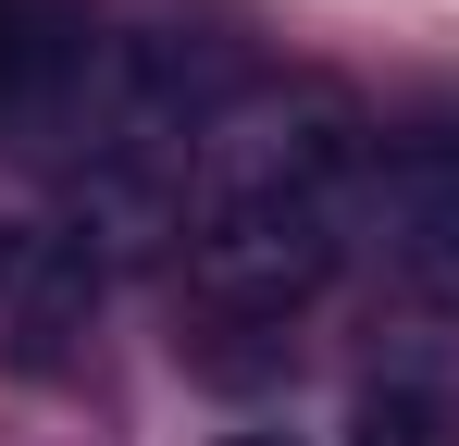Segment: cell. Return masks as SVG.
<instances>
[{"mask_svg":"<svg viewBox=\"0 0 459 446\" xmlns=\"http://www.w3.org/2000/svg\"><path fill=\"white\" fill-rule=\"evenodd\" d=\"M373 186V124L348 87H248L186 161V223H348Z\"/></svg>","mask_w":459,"mask_h":446,"instance_id":"cell-1","label":"cell"},{"mask_svg":"<svg viewBox=\"0 0 459 446\" xmlns=\"http://www.w3.org/2000/svg\"><path fill=\"white\" fill-rule=\"evenodd\" d=\"M100 87V38L87 0H0V149H50L87 124Z\"/></svg>","mask_w":459,"mask_h":446,"instance_id":"cell-2","label":"cell"},{"mask_svg":"<svg viewBox=\"0 0 459 446\" xmlns=\"http://www.w3.org/2000/svg\"><path fill=\"white\" fill-rule=\"evenodd\" d=\"M373 236H385V261L410 273V286H435L459 297V137H397L373 161Z\"/></svg>","mask_w":459,"mask_h":446,"instance_id":"cell-3","label":"cell"},{"mask_svg":"<svg viewBox=\"0 0 459 446\" xmlns=\"http://www.w3.org/2000/svg\"><path fill=\"white\" fill-rule=\"evenodd\" d=\"M100 273H112V261L87 248L75 223L25 248V273H13V297H0V322H13V360H25V372H63V360H75L87 310H100Z\"/></svg>","mask_w":459,"mask_h":446,"instance_id":"cell-4","label":"cell"},{"mask_svg":"<svg viewBox=\"0 0 459 446\" xmlns=\"http://www.w3.org/2000/svg\"><path fill=\"white\" fill-rule=\"evenodd\" d=\"M447 434H459L447 384H360V409H348V446H447Z\"/></svg>","mask_w":459,"mask_h":446,"instance_id":"cell-5","label":"cell"},{"mask_svg":"<svg viewBox=\"0 0 459 446\" xmlns=\"http://www.w3.org/2000/svg\"><path fill=\"white\" fill-rule=\"evenodd\" d=\"M224 446H299V434H224Z\"/></svg>","mask_w":459,"mask_h":446,"instance_id":"cell-6","label":"cell"}]
</instances>
